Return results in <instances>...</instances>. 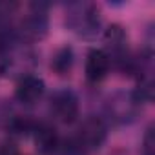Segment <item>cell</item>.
I'll list each match as a JSON object with an SVG mask.
<instances>
[{"instance_id":"cell-1","label":"cell","mask_w":155,"mask_h":155,"mask_svg":"<svg viewBox=\"0 0 155 155\" xmlns=\"http://www.w3.org/2000/svg\"><path fill=\"white\" fill-rule=\"evenodd\" d=\"M68 29L84 40H93L102 29L101 9L91 2H75L66 9Z\"/></svg>"},{"instance_id":"cell-2","label":"cell","mask_w":155,"mask_h":155,"mask_svg":"<svg viewBox=\"0 0 155 155\" xmlns=\"http://www.w3.org/2000/svg\"><path fill=\"white\" fill-rule=\"evenodd\" d=\"M48 9L44 4H29L26 13L20 17L18 26L13 28L15 35L22 42H35L46 37L48 33Z\"/></svg>"},{"instance_id":"cell-3","label":"cell","mask_w":155,"mask_h":155,"mask_svg":"<svg viewBox=\"0 0 155 155\" xmlns=\"http://www.w3.org/2000/svg\"><path fill=\"white\" fill-rule=\"evenodd\" d=\"M142 111V102L133 91H115L106 101V115L115 124H130Z\"/></svg>"},{"instance_id":"cell-4","label":"cell","mask_w":155,"mask_h":155,"mask_svg":"<svg viewBox=\"0 0 155 155\" xmlns=\"http://www.w3.org/2000/svg\"><path fill=\"white\" fill-rule=\"evenodd\" d=\"M104 42H106V55L111 60V66L115 64L120 71H131V64H133V57L130 55L128 49V37L124 33V29L117 24L110 26L104 31Z\"/></svg>"},{"instance_id":"cell-5","label":"cell","mask_w":155,"mask_h":155,"mask_svg":"<svg viewBox=\"0 0 155 155\" xmlns=\"http://www.w3.org/2000/svg\"><path fill=\"white\" fill-rule=\"evenodd\" d=\"M81 113V101L73 90L60 88L49 99V115L60 124H73Z\"/></svg>"},{"instance_id":"cell-6","label":"cell","mask_w":155,"mask_h":155,"mask_svg":"<svg viewBox=\"0 0 155 155\" xmlns=\"http://www.w3.org/2000/svg\"><path fill=\"white\" fill-rule=\"evenodd\" d=\"M46 93V82L38 75L28 73L24 77H18V82L15 88V99L24 106L37 104Z\"/></svg>"},{"instance_id":"cell-7","label":"cell","mask_w":155,"mask_h":155,"mask_svg":"<svg viewBox=\"0 0 155 155\" xmlns=\"http://www.w3.org/2000/svg\"><path fill=\"white\" fill-rule=\"evenodd\" d=\"M29 137L33 139L37 150L42 155H55L58 151L60 142H62L57 130L48 122H35L31 131H29Z\"/></svg>"},{"instance_id":"cell-8","label":"cell","mask_w":155,"mask_h":155,"mask_svg":"<svg viewBox=\"0 0 155 155\" xmlns=\"http://www.w3.org/2000/svg\"><path fill=\"white\" fill-rule=\"evenodd\" d=\"M110 69H111V60L104 49H91L88 53L86 64H84V73H86V81L90 84L102 82L110 75Z\"/></svg>"},{"instance_id":"cell-9","label":"cell","mask_w":155,"mask_h":155,"mask_svg":"<svg viewBox=\"0 0 155 155\" xmlns=\"http://www.w3.org/2000/svg\"><path fill=\"white\" fill-rule=\"evenodd\" d=\"M73 62H75V55H73V49L69 46H64L60 49H57V53L53 55V60H51V69L64 77V75H69L71 68H73Z\"/></svg>"},{"instance_id":"cell-10","label":"cell","mask_w":155,"mask_h":155,"mask_svg":"<svg viewBox=\"0 0 155 155\" xmlns=\"http://www.w3.org/2000/svg\"><path fill=\"white\" fill-rule=\"evenodd\" d=\"M155 150V139H153V128H148L144 140H142V155H153Z\"/></svg>"}]
</instances>
